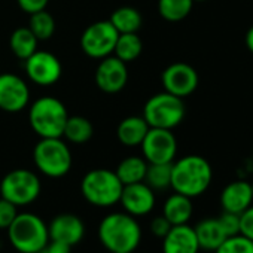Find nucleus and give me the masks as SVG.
Here are the masks:
<instances>
[{
	"label": "nucleus",
	"mask_w": 253,
	"mask_h": 253,
	"mask_svg": "<svg viewBox=\"0 0 253 253\" xmlns=\"http://www.w3.org/2000/svg\"><path fill=\"white\" fill-rule=\"evenodd\" d=\"M98 238L110 253H133L142 241V228L128 213H110L98 225Z\"/></svg>",
	"instance_id": "1"
},
{
	"label": "nucleus",
	"mask_w": 253,
	"mask_h": 253,
	"mask_svg": "<svg viewBox=\"0 0 253 253\" xmlns=\"http://www.w3.org/2000/svg\"><path fill=\"white\" fill-rule=\"evenodd\" d=\"M6 231L9 243L20 253H38L49 243L48 225L35 213H18Z\"/></svg>",
	"instance_id": "3"
},
{
	"label": "nucleus",
	"mask_w": 253,
	"mask_h": 253,
	"mask_svg": "<svg viewBox=\"0 0 253 253\" xmlns=\"http://www.w3.org/2000/svg\"><path fill=\"white\" fill-rule=\"evenodd\" d=\"M29 29L38 38V41H48L55 32V20L49 12L43 9L30 15Z\"/></svg>",
	"instance_id": "29"
},
{
	"label": "nucleus",
	"mask_w": 253,
	"mask_h": 253,
	"mask_svg": "<svg viewBox=\"0 0 253 253\" xmlns=\"http://www.w3.org/2000/svg\"><path fill=\"white\" fill-rule=\"evenodd\" d=\"M24 69L32 82L41 86H49L58 82L63 73L60 60L46 51H36L27 60H24Z\"/></svg>",
	"instance_id": "11"
},
{
	"label": "nucleus",
	"mask_w": 253,
	"mask_h": 253,
	"mask_svg": "<svg viewBox=\"0 0 253 253\" xmlns=\"http://www.w3.org/2000/svg\"><path fill=\"white\" fill-rule=\"evenodd\" d=\"M94 134V126L89 122V119L84 116H69L63 130V137L67 139V142L75 145L86 143Z\"/></svg>",
	"instance_id": "25"
},
{
	"label": "nucleus",
	"mask_w": 253,
	"mask_h": 253,
	"mask_svg": "<svg viewBox=\"0 0 253 253\" xmlns=\"http://www.w3.org/2000/svg\"><path fill=\"white\" fill-rule=\"evenodd\" d=\"M240 234L253 241V204L240 214Z\"/></svg>",
	"instance_id": "33"
},
{
	"label": "nucleus",
	"mask_w": 253,
	"mask_h": 253,
	"mask_svg": "<svg viewBox=\"0 0 253 253\" xmlns=\"http://www.w3.org/2000/svg\"><path fill=\"white\" fill-rule=\"evenodd\" d=\"M36 169L46 177L58 179L66 176L72 169V152L61 137L41 139L33 149Z\"/></svg>",
	"instance_id": "6"
},
{
	"label": "nucleus",
	"mask_w": 253,
	"mask_h": 253,
	"mask_svg": "<svg viewBox=\"0 0 253 253\" xmlns=\"http://www.w3.org/2000/svg\"><path fill=\"white\" fill-rule=\"evenodd\" d=\"M145 183L154 191H166L171 186V164H149Z\"/></svg>",
	"instance_id": "28"
},
{
	"label": "nucleus",
	"mask_w": 253,
	"mask_h": 253,
	"mask_svg": "<svg viewBox=\"0 0 253 253\" xmlns=\"http://www.w3.org/2000/svg\"><path fill=\"white\" fill-rule=\"evenodd\" d=\"M220 222V226L226 237H232L240 234V214L229 213V211H222V214L217 217Z\"/></svg>",
	"instance_id": "31"
},
{
	"label": "nucleus",
	"mask_w": 253,
	"mask_h": 253,
	"mask_svg": "<svg viewBox=\"0 0 253 253\" xmlns=\"http://www.w3.org/2000/svg\"><path fill=\"white\" fill-rule=\"evenodd\" d=\"M140 148L149 164H171L177 155V140L171 130L149 128Z\"/></svg>",
	"instance_id": "10"
},
{
	"label": "nucleus",
	"mask_w": 253,
	"mask_h": 253,
	"mask_svg": "<svg viewBox=\"0 0 253 253\" xmlns=\"http://www.w3.org/2000/svg\"><path fill=\"white\" fill-rule=\"evenodd\" d=\"M195 2H206V0H194V3H195Z\"/></svg>",
	"instance_id": "39"
},
{
	"label": "nucleus",
	"mask_w": 253,
	"mask_h": 253,
	"mask_svg": "<svg viewBox=\"0 0 253 253\" xmlns=\"http://www.w3.org/2000/svg\"><path fill=\"white\" fill-rule=\"evenodd\" d=\"M67 118L69 113L66 106L61 100L51 95L38 98L29 110L30 126L41 139L63 137Z\"/></svg>",
	"instance_id": "4"
},
{
	"label": "nucleus",
	"mask_w": 253,
	"mask_h": 253,
	"mask_svg": "<svg viewBox=\"0 0 253 253\" xmlns=\"http://www.w3.org/2000/svg\"><path fill=\"white\" fill-rule=\"evenodd\" d=\"M49 240L61 241L69 246L78 244L85 235V225L81 217L70 213H63L55 216L48 225Z\"/></svg>",
	"instance_id": "16"
},
{
	"label": "nucleus",
	"mask_w": 253,
	"mask_h": 253,
	"mask_svg": "<svg viewBox=\"0 0 253 253\" xmlns=\"http://www.w3.org/2000/svg\"><path fill=\"white\" fill-rule=\"evenodd\" d=\"M38 38L29 27H20L14 30L9 38V48L20 60H27L32 54H35L38 51Z\"/></svg>",
	"instance_id": "23"
},
{
	"label": "nucleus",
	"mask_w": 253,
	"mask_h": 253,
	"mask_svg": "<svg viewBox=\"0 0 253 253\" xmlns=\"http://www.w3.org/2000/svg\"><path fill=\"white\" fill-rule=\"evenodd\" d=\"M213 180L210 163L200 155H186L171 163V189L189 198L203 195Z\"/></svg>",
	"instance_id": "2"
},
{
	"label": "nucleus",
	"mask_w": 253,
	"mask_h": 253,
	"mask_svg": "<svg viewBox=\"0 0 253 253\" xmlns=\"http://www.w3.org/2000/svg\"><path fill=\"white\" fill-rule=\"evenodd\" d=\"M41 179L36 173L17 169L9 171L0 182V195L17 207L35 203L41 195Z\"/></svg>",
	"instance_id": "8"
},
{
	"label": "nucleus",
	"mask_w": 253,
	"mask_h": 253,
	"mask_svg": "<svg viewBox=\"0 0 253 253\" xmlns=\"http://www.w3.org/2000/svg\"><path fill=\"white\" fill-rule=\"evenodd\" d=\"M252 192H253V183H252Z\"/></svg>",
	"instance_id": "40"
},
{
	"label": "nucleus",
	"mask_w": 253,
	"mask_h": 253,
	"mask_svg": "<svg viewBox=\"0 0 253 253\" xmlns=\"http://www.w3.org/2000/svg\"><path fill=\"white\" fill-rule=\"evenodd\" d=\"M126 81H128L126 63L121 61L115 55L101 58L95 69V84L103 92L116 94L125 88Z\"/></svg>",
	"instance_id": "14"
},
{
	"label": "nucleus",
	"mask_w": 253,
	"mask_h": 253,
	"mask_svg": "<svg viewBox=\"0 0 253 253\" xmlns=\"http://www.w3.org/2000/svg\"><path fill=\"white\" fill-rule=\"evenodd\" d=\"M253 204L252 183L246 180H232L220 192V206L223 211L241 214Z\"/></svg>",
	"instance_id": "17"
},
{
	"label": "nucleus",
	"mask_w": 253,
	"mask_h": 253,
	"mask_svg": "<svg viewBox=\"0 0 253 253\" xmlns=\"http://www.w3.org/2000/svg\"><path fill=\"white\" fill-rule=\"evenodd\" d=\"M124 185L115 171L95 169L88 171L81 182L84 198L95 207H112L119 203Z\"/></svg>",
	"instance_id": "5"
},
{
	"label": "nucleus",
	"mask_w": 253,
	"mask_h": 253,
	"mask_svg": "<svg viewBox=\"0 0 253 253\" xmlns=\"http://www.w3.org/2000/svg\"><path fill=\"white\" fill-rule=\"evenodd\" d=\"M194 8V0H158L160 15L170 23L185 20Z\"/></svg>",
	"instance_id": "27"
},
{
	"label": "nucleus",
	"mask_w": 253,
	"mask_h": 253,
	"mask_svg": "<svg viewBox=\"0 0 253 253\" xmlns=\"http://www.w3.org/2000/svg\"><path fill=\"white\" fill-rule=\"evenodd\" d=\"M17 214L18 211L15 204L5 198H0V229H8L9 225L17 217Z\"/></svg>",
	"instance_id": "32"
},
{
	"label": "nucleus",
	"mask_w": 253,
	"mask_h": 253,
	"mask_svg": "<svg viewBox=\"0 0 253 253\" xmlns=\"http://www.w3.org/2000/svg\"><path fill=\"white\" fill-rule=\"evenodd\" d=\"M214 253H253V241L241 234L226 237Z\"/></svg>",
	"instance_id": "30"
},
{
	"label": "nucleus",
	"mask_w": 253,
	"mask_h": 253,
	"mask_svg": "<svg viewBox=\"0 0 253 253\" xmlns=\"http://www.w3.org/2000/svg\"><path fill=\"white\" fill-rule=\"evenodd\" d=\"M161 82L164 91L176 97L185 98L198 88L200 78L197 70L191 64L179 61L166 67L161 75Z\"/></svg>",
	"instance_id": "12"
},
{
	"label": "nucleus",
	"mask_w": 253,
	"mask_h": 253,
	"mask_svg": "<svg viewBox=\"0 0 253 253\" xmlns=\"http://www.w3.org/2000/svg\"><path fill=\"white\" fill-rule=\"evenodd\" d=\"M30 100V89L23 78L14 73L0 75V109L17 113L26 109Z\"/></svg>",
	"instance_id": "13"
},
{
	"label": "nucleus",
	"mask_w": 253,
	"mask_h": 253,
	"mask_svg": "<svg viewBox=\"0 0 253 253\" xmlns=\"http://www.w3.org/2000/svg\"><path fill=\"white\" fill-rule=\"evenodd\" d=\"M142 49H143V42L137 33H124L118 36L113 55L124 63H130L134 61L142 54Z\"/></svg>",
	"instance_id": "26"
},
{
	"label": "nucleus",
	"mask_w": 253,
	"mask_h": 253,
	"mask_svg": "<svg viewBox=\"0 0 253 253\" xmlns=\"http://www.w3.org/2000/svg\"><path fill=\"white\" fill-rule=\"evenodd\" d=\"M155 191L145 182L124 185L119 203L122 204L125 213L134 217L145 216L151 213L155 207Z\"/></svg>",
	"instance_id": "15"
},
{
	"label": "nucleus",
	"mask_w": 253,
	"mask_h": 253,
	"mask_svg": "<svg viewBox=\"0 0 253 253\" xmlns=\"http://www.w3.org/2000/svg\"><path fill=\"white\" fill-rule=\"evenodd\" d=\"M186 115L183 98L167 91L152 95L143 107V118L151 128L173 130L182 124Z\"/></svg>",
	"instance_id": "7"
},
{
	"label": "nucleus",
	"mask_w": 253,
	"mask_h": 253,
	"mask_svg": "<svg viewBox=\"0 0 253 253\" xmlns=\"http://www.w3.org/2000/svg\"><path fill=\"white\" fill-rule=\"evenodd\" d=\"M118 36L119 33L109 20L97 21L84 30L81 36V48L88 57L101 60L113 54Z\"/></svg>",
	"instance_id": "9"
},
{
	"label": "nucleus",
	"mask_w": 253,
	"mask_h": 253,
	"mask_svg": "<svg viewBox=\"0 0 253 253\" xmlns=\"http://www.w3.org/2000/svg\"><path fill=\"white\" fill-rule=\"evenodd\" d=\"M38 253H49V252H48V250H46V247H45V249H42V250H41V252H38Z\"/></svg>",
	"instance_id": "38"
},
{
	"label": "nucleus",
	"mask_w": 253,
	"mask_h": 253,
	"mask_svg": "<svg viewBox=\"0 0 253 253\" xmlns=\"http://www.w3.org/2000/svg\"><path fill=\"white\" fill-rule=\"evenodd\" d=\"M192 213H194L192 198L182 195L179 192L171 194L163 206V216L173 226L188 223L192 217Z\"/></svg>",
	"instance_id": "20"
},
{
	"label": "nucleus",
	"mask_w": 253,
	"mask_h": 253,
	"mask_svg": "<svg viewBox=\"0 0 253 253\" xmlns=\"http://www.w3.org/2000/svg\"><path fill=\"white\" fill-rule=\"evenodd\" d=\"M200 249L214 252L226 238V234L223 232L220 222L217 217H207L197 223L194 228Z\"/></svg>",
	"instance_id": "21"
},
{
	"label": "nucleus",
	"mask_w": 253,
	"mask_h": 253,
	"mask_svg": "<svg viewBox=\"0 0 253 253\" xmlns=\"http://www.w3.org/2000/svg\"><path fill=\"white\" fill-rule=\"evenodd\" d=\"M149 128L151 126L143 116H128L119 122L116 128V137L124 146L136 148L142 145Z\"/></svg>",
	"instance_id": "19"
},
{
	"label": "nucleus",
	"mask_w": 253,
	"mask_h": 253,
	"mask_svg": "<svg viewBox=\"0 0 253 253\" xmlns=\"http://www.w3.org/2000/svg\"><path fill=\"white\" fill-rule=\"evenodd\" d=\"M171 226L173 225L161 214V216H157V217L152 219V222H151V232L155 237H158V238H164L169 234V231L171 229Z\"/></svg>",
	"instance_id": "34"
},
{
	"label": "nucleus",
	"mask_w": 253,
	"mask_h": 253,
	"mask_svg": "<svg viewBox=\"0 0 253 253\" xmlns=\"http://www.w3.org/2000/svg\"><path fill=\"white\" fill-rule=\"evenodd\" d=\"M109 21L112 23V26L116 29L119 35H124V33H137L143 20H142V14L136 8L122 6L113 11Z\"/></svg>",
	"instance_id": "24"
},
{
	"label": "nucleus",
	"mask_w": 253,
	"mask_h": 253,
	"mask_svg": "<svg viewBox=\"0 0 253 253\" xmlns=\"http://www.w3.org/2000/svg\"><path fill=\"white\" fill-rule=\"evenodd\" d=\"M244 43H246V48L253 54V26L246 32V36H244Z\"/></svg>",
	"instance_id": "37"
},
{
	"label": "nucleus",
	"mask_w": 253,
	"mask_h": 253,
	"mask_svg": "<svg viewBox=\"0 0 253 253\" xmlns=\"http://www.w3.org/2000/svg\"><path fill=\"white\" fill-rule=\"evenodd\" d=\"M148 166L149 163L143 157H128L118 164L115 173L122 185L139 183L145 182Z\"/></svg>",
	"instance_id": "22"
},
{
	"label": "nucleus",
	"mask_w": 253,
	"mask_h": 253,
	"mask_svg": "<svg viewBox=\"0 0 253 253\" xmlns=\"http://www.w3.org/2000/svg\"><path fill=\"white\" fill-rule=\"evenodd\" d=\"M20 8L27 12V14H35V12H39V11H43L48 5L49 0H17Z\"/></svg>",
	"instance_id": "35"
},
{
	"label": "nucleus",
	"mask_w": 253,
	"mask_h": 253,
	"mask_svg": "<svg viewBox=\"0 0 253 253\" xmlns=\"http://www.w3.org/2000/svg\"><path fill=\"white\" fill-rule=\"evenodd\" d=\"M200 244L195 231L188 223L174 225L163 238V253H198Z\"/></svg>",
	"instance_id": "18"
},
{
	"label": "nucleus",
	"mask_w": 253,
	"mask_h": 253,
	"mask_svg": "<svg viewBox=\"0 0 253 253\" xmlns=\"http://www.w3.org/2000/svg\"><path fill=\"white\" fill-rule=\"evenodd\" d=\"M46 250H48L49 253H70L72 246H69V244H66V243H61V241L49 240V243L46 244Z\"/></svg>",
	"instance_id": "36"
}]
</instances>
